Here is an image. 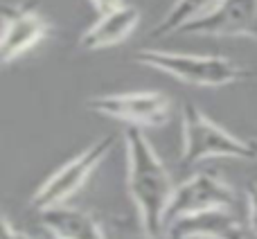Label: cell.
I'll list each match as a JSON object with an SVG mask.
<instances>
[{"label":"cell","mask_w":257,"mask_h":239,"mask_svg":"<svg viewBox=\"0 0 257 239\" xmlns=\"http://www.w3.org/2000/svg\"><path fill=\"white\" fill-rule=\"evenodd\" d=\"M115 142H117L115 133L102 136L99 140H95L88 149L81 151L79 156L68 160L61 169H57V172L34 192V196H32V201H30L32 208L43 212V210H50V208H54V205H61L63 201H68L72 194H77V190H79L90 178V174L99 167V163L111 154Z\"/></svg>","instance_id":"obj_4"},{"label":"cell","mask_w":257,"mask_h":239,"mask_svg":"<svg viewBox=\"0 0 257 239\" xmlns=\"http://www.w3.org/2000/svg\"><path fill=\"white\" fill-rule=\"evenodd\" d=\"M138 23H140V12L133 5H122L115 12L104 14L93 27H88L81 34L79 45L86 50H102L115 45L136 30Z\"/></svg>","instance_id":"obj_11"},{"label":"cell","mask_w":257,"mask_h":239,"mask_svg":"<svg viewBox=\"0 0 257 239\" xmlns=\"http://www.w3.org/2000/svg\"><path fill=\"white\" fill-rule=\"evenodd\" d=\"M90 3L95 5V9H97L99 14H111V12H115L117 7H122V0H90Z\"/></svg>","instance_id":"obj_14"},{"label":"cell","mask_w":257,"mask_h":239,"mask_svg":"<svg viewBox=\"0 0 257 239\" xmlns=\"http://www.w3.org/2000/svg\"><path fill=\"white\" fill-rule=\"evenodd\" d=\"M133 59L140 66L163 70L192 86L241 84V81H248L253 77V70L248 66L226 57H199V54H178L165 52V50H138Z\"/></svg>","instance_id":"obj_2"},{"label":"cell","mask_w":257,"mask_h":239,"mask_svg":"<svg viewBox=\"0 0 257 239\" xmlns=\"http://www.w3.org/2000/svg\"><path fill=\"white\" fill-rule=\"evenodd\" d=\"M235 205L237 194L223 178L210 172H199L174 190L169 208L165 212V228L183 214L201 212L210 208H235Z\"/></svg>","instance_id":"obj_5"},{"label":"cell","mask_w":257,"mask_h":239,"mask_svg":"<svg viewBox=\"0 0 257 239\" xmlns=\"http://www.w3.org/2000/svg\"><path fill=\"white\" fill-rule=\"evenodd\" d=\"M165 230L169 239H244V223L232 208H210L183 214Z\"/></svg>","instance_id":"obj_9"},{"label":"cell","mask_w":257,"mask_h":239,"mask_svg":"<svg viewBox=\"0 0 257 239\" xmlns=\"http://www.w3.org/2000/svg\"><path fill=\"white\" fill-rule=\"evenodd\" d=\"M223 0H176V3L169 7V12L160 18V23L154 27L151 32V39H163L169 36L174 32H178L181 27L194 23L196 18L210 14L212 9H217Z\"/></svg>","instance_id":"obj_12"},{"label":"cell","mask_w":257,"mask_h":239,"mask_svg":"<svg viewBox=\"0 0 257 239\" xmlns=\"http://www.w3.org/2000/svg\"><path fill=\"white\" fill-rule=\"evenodd\" d=\"M122 239H158V237L151 235V232L145 230V228H140V230H136V232H128V235L122 237Z\"/></svg>","instance_id":"obj_16"},{"label":"cell","mask_w":257,"mask_h":239,"mask_svg":"<svg viewBox=\"0 0 257 239\" xmlns=\"http://www.w3.org/2000/svg\"><path fill=\"white\" fill-rule=\"evenodd\" d=\"M248 223L250 230L257 235V183L248 185Z\"/></svg>","instance_id":"obj_13"},{"label":"cell","mask_w":257,"mask_h":239,"mask_svg":"<svg viewBox=\"0 0 257 239\" xmlns=\"http://www.w3.org/2000/svg\"><path fill=\"white\" fill-rule=\"evenodd\" d=\"M39 214L43 228L57 239H106L102 226L86 210L54 205Z\"/></svg>","instance_id":"obj_10"},{"label":"cell","mask_w":257,"mask_h":239,"mask_svg":"<svg viewBox=\"0 0 257 239\" xmlns=\"http://www.w3.org/2000/svg\"><path fill=\"white\" fill-rule=\"evenodd\" d=\"M205 158H257V140H241L212 122L194 104L183 106V167Z\"/></svg>","instance_id":"obj_3"},{"label":"cell","mask_w":257,"mask_h":239,"mask_svg":"<svg viewBox=\"0 0 257 239\" xmlns=\"http://www.w3.org/2000/svg\"><path fill=\"white\" fill-rule=\"evenodd\" d=\"M50 34V21L36 9L34 3L5 5L3 7V41H0V59L3 63L14 61L34 48Z\"/></svg>","instance_id":"obj_7"},{"label":"cell","mask_w":257,"mask_h":239,"mask_svg":"<svg viewBox=\"0 0 257 239\" xmlns=\"http://www.w3.org/2000/svg\"><path fill=\"white\" fill-rule=\"evenodd\" d=\"M3 239H32L30 235H25V232L16 230V228L9 223L7 217H3Z\"/></svg>","instance_id":"obj_15"},{"label":"cell","mask_w":257,"mask_h":239,"mask_svg":"<svg viewBox=\"0 0 257 239\" xmlns=\"http://www.w3.org/2000/svg\"><path fill=\"white\" fill-rule=\"evenodd\" d=\"M124 140L128 154V194L140 212L142 228L160 237V232L165 230V212L176 187L140 127H128L124 131Z\"/></svg>","instance_id":"obj_1"},{"label":"cell","mask_w":257,"mask_h":239,"mask_svg":"<svg viewBox=\"0 0 257 239\" xmlns=\"http://www.w3.org/2000/svg\"><path fill=\"white\" fill-rule=\"evenodd\" d=\"M86 106L99 115L124 120L131 127H160L169 117V99L158 90L99 95V97L88 99Z\"/></svg>","instance_id":"obj_6"},{"label":"cell","mask_w":257,"mask_h":239,"mask_svg":"<svg viewBox=\"0 0 257 239\" xmlns=\"http://www.w3.org/2000/svg\"><path fill=\"white\" fill-rule=\"evenodd\" d=\"M181 34L257 39V0H223L217 9L181 27Z\"/></svg>","instance_id":"obj_8"}]
</instances>
